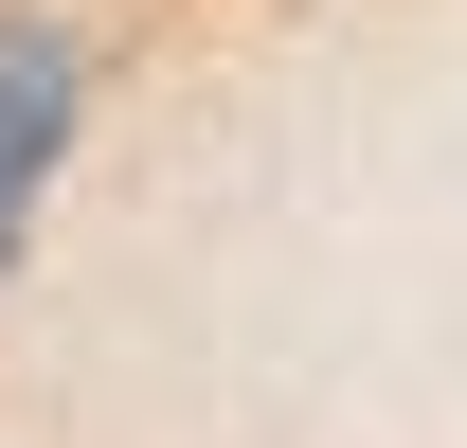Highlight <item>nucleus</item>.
I'll return each mask as SVG.
<instances>
[{"label": "nucleus", "mask_w": 467, "mask_h": 448, "mask_svg": "<svg viewBox=\"0 0 467 448\" xmlns=\"http://www.w3.org/2000/svg\"><path fill=\"white\" fill-rule=\"evenodd\" d=\"M55 144H72V55L55 36H0V251H18V216H36Z\"/></svg>", "instance_id": "f257e3e1"}]
</instances>
